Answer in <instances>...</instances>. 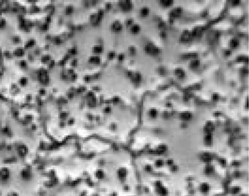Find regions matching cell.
I'll list each match as a JSON object with an SVG mask.
<instances>
[{
    "label": "cell",
    "mask_w": 249,
    "mask_h": 196,
    "mask_svg": "<svg viewBox=\"0 0 249 196\" xmlns=\"http://www.w3.org/2000/svg\"><path fill=\"white\" fill-rule=\"evenodd\" d=\"M200 188L202 192H208L209 190V186L207 183H203L201 184Z\"/></svg>",
    "instance_id": "6da1fadb"
}]
</instances>
